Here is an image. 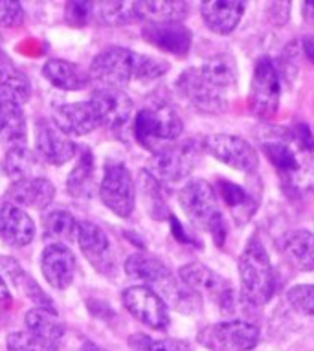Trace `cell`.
I'll list each match as a JSON object with an SVG mask.
<instances>
[{
    "instance_id": "obj_22",
    "label": "cell",
    "mask_w": 314,
    "mask_h": 351,
    "mask_svg": "<svg viewBox=\"0 0 314 351\" xmlns=\"http://www.w3.org/2000/svg\"><path fill=\"white\" fill-rule=\"evenodd\" d=\"M200 13L208 28L215 34L226 35L232 34L235 26L239 24L243 13H245V4L243 2H221V0H206L200 4Z\"/></svg>"
},
{
    "instance_id": "obj_3",
    "label": "cell",
    "mask_w": 314,
    "mask_h": 351,
    "mask_svg": "<svg viewBox=\"0 0 314 351\" xmlns=\"http://www.w3.org/2000/svg\"><path fill=\"white\" fill-rule=\"evenodd\" d=\"M178 202L184 213L197 228H206L212 232L213 239L219 247H223L226 237L223 213L219 212L215 188L202 179L189 180L182 190L178 191Z\"/></svg>"
},
{
    "instance_id": "obj_1",
    "label": "cell",
    "mask_w": 314,
    "mask_h": 351,
    "mask_svg": "<svg viewBox=\"0 0 314 351\" xmlns=\"http://www.w3.org/2000/svg\"><path fill=\"white\" fill-rule=\"evenodd\" d=\"M237 83L232 58L215 56L199 69L184 70L177 80V90L197 110L219 114L228 109L230 94Z\"/></svg>"
},
{
    "instance_id": "obj_2",
    "label": "cell",
    "mask_w": 314,
    "mask_h": 351,
    "mask_svg": "<svg viewBox=\"0 0 314 351\" xmlns=\"http://www.w3.org/2000/svg\"><path fill=\"white\" fill-rule=\"evenodd\" d=\"M239 276L243 296L252 305H265L274 296V269L259 239H250L239 256Z\"/></svg>"
},
{
    "instance_id": "obj_39",
    "label": "cell",
    "mask_w": 314,
    "mask_h": 351,
    "mask_svg": "<svg viewBox=\"0 0 314 351\" xmlns=\"http://www.w3.org/2000/svg\"><path fill=\"white\" fill-rule=\"evenodd\" d=\"M167 70H169V63L164 59L136 53V61H134V80L136 81L158 80L167 74Z\"/></svg>"
},
{
    "instance_id": "obj_14",
    "label": "cell",
    "mask_w": 314,
    "mask_h": 351,
    "mask_svg": "<svg viewBox=\"0 0 314 351\" xmlns=\"http://www.w3.org/2000/svg\"><path fill=\"white\" fill-rule=\"evenodd\" d=\"M77 243H80L81 252L85 254V258L90 261L97 272H101L105 276H114V252L110 247L109 236L105 234L101 226H97L92 221H80Z\"/></svg>"
},
{
    "instance_id": "obj_28",
    "label": "cell",
    "mask_w": 314,
    "mask_h": 351,
    "mask_svg": "<svg viewBox=\"0 0 314 351\" xmlns=\"http://www.w3.org/2000/svg\"><path fill=\"white\" fill-rule=\"evenodd\" d=\"M0 138L8 144H26V118L23 107L0 94Z\"/></svg>"
},
{
    "instance_id": "obj_13",
    "label": "cell",
    "mask_w": 314,
    "mask_h": 351,
    "mask_svg": "<svg viewBox=\"0 0 314 351\" xmlns=\"http://www.w3.org/2000/svg\"><path fill=\"white\" fill-rule=\"evenodd\" d=\"M90 101L96 105L103 127L116 134H121L127 129L132 131V121L136 116L134 104L123 90H96Z\"/></svg>"
},
{
    "instance_id": "obj_19",
    "label": "cell",
    "mask_w": 314,
    "mask_h": 351,
    "mask_svg": "<svg viewBox=\"0 0 314 351\" xmlns=\"http://www.w3.org/2000/svg\"><path fill=\"white\" fill-rule=\"evenodd\" d=\"M56 197V188L50 180L45 177H34V179H24L13 182L8 188L4 201L8 204L19 208H34V210H43L53 201Z\"/></svg>"
},
{
    "instance_id": "obj_12",
    "label": "cell",
    "mask_w": 314,
    "mask_h": 351,
    "mask_svg": "<svg viewBox=\"0 0 314 351\" xmlns=\"http://www.w3.org/2000/svg\"><path fill=\"white\" fill-rule=\"evenodd\" d=\"M202 147L213 158H217L219 162H223L234 169H239V171L250 173L259 164L257 151L252 147V144H248L245 138L234 136V134H210L202 140Z\"/></svg>"
},
{
    "instance_id": "obj_38",
    "label": "cell",
    "mask_w": 314,
    "mask_h": 351,
    "mask_svg": "<svg viewBox=\"0 0 314 351\" xmlns=\"http://www.w3.org/2000/svg\"><path fill=\"white\" fill-rule=\"evenodd\" d=\"M8 351H59V346L50 344L35 335L24 331H13L8 335Z\"/></svg>"
},
{
    "instance_id": "obj_33",
    "label": "cell",
    "mask_w": 314,
    "mask_h": 351,
    "mask_svg": "<svg viewBox=\"0 0 314 351\" xmlns=\"http://www.w3.org/2000/svg\"><path fill=\"white\" fill-rule=\"evenodd\" d=\"M217 191L224 204L234 212L235 221L237 223H246L250 219L252 212H254V201H252L248 193H246L241 186L228 182V180H219Z\"/></svg>"
},
{
    "instance_id": "obj_6",
    "label": "cell",
    "mask_w": 314,
    "mask_h": 351,
    "mask_svg": "<svg viewBox=\"0 0 314 351\" xmlns=\"http://www.w3.org/2000/svg\"><path fill=\"white\" fill-rule=\"evenodd\" d=\"M199 158V147L193 140L171 142L153 153L147 164V173L158 182H178L193 171Z\"/></svg>"
},
{
    "instance_id": "obj_4",
    "label": "cell",
    "mask_w": 314,
    "mask_h": 351,
    "mask_svg": "<svg viewBox=\"0 0 314 351\" xmlns=\"http://www.w3.org/2000/svg\"><path fill=\"white\" fill-rule=\"evenodd\" d=\"M182 129L184 123L180 116L167 104L149 105L140 110L132 121V134L136 142L153 153L175 142Z\"/></svg>"
},
{
    "instance_id": "obj_43",
    "label": "cell",
    "mask_w": 314,
    "mask_h": 351,
    "mask_svg": "<svg viewBox=\"0 0 314 351\" xmlns=\"http://www.w3.org/2000/svg\"><path fill=\"white\" fill-rule=\"evenodd\" d=\"M13 304V296L12 293H10V289H8L6 282L2 280V276H0V315L2 313H6L10 307H12Z\"/></svg>"
},
{
    "instance_id": "obj_25",
    "label": "cell",
    "mask_w": 314,
    "mask_h": 351,
    "mask_svg": "<svg viewBox=\"0 0 314 351\" xmlns=\"http://www.w3.org/2000/svg\"><path fill=\"white\" fill-rule=\"evenodd\" d=\"M188 2L178 0H147V2H134L136 19L145 21V24L160 23H182L188 17Z\"/></svg>"
},
{
    "instance_id": "obj_36",
    "label": "cell",
    "mask_w": 314,
    "mask_h": 351,
    "mask_svg": "<svg viewBox=\"0 0 314 351\" xmlns=\"http://www.w3.org/2000/svg\"><path fill=\"white\" fill-rule=\"evenodd\" d=\"M129 348L132 351H191V346L184 340L153 339L145 333L131 335Z\"/></svg>"
},
{
    "instance_id": "obj_16",
    "label": "cell",
    "mask_w": 314,
    "mask_h": 351,
    "mask_svg": "<svg viewBox=\"0 0 314 351\" xmlns=\"http://www.w3.org/2000/svg\"><path fill=\"white\" fill-rule=\"evenodd\" d=\"M35 147L40 160L51 166H63L75 155L74 142L46 120H39L35 125Z\"/></svg>"
},
{
    "instance_id": "obj_27",
    "label": "cell",
    "mask_w": 314,
    "mask_h": 351,
    "mask_svg": "<svg viewBox=\"0 0 314 351\" xmlns=\"http://www.w3.org/2000/svg\"><path fill=\"white\" fill-rule=\"evenodd\" d=\"M67 190L75 199H90L96 191V160L90 149L83 151L67 179Z\"/></svg>"
},
{
    "instance_id": "obj_23",
    "label": "cell",
    "mask_w": 314,
    "mask_h": 351,
    "mask_svg": "<svg viewBox=\"0 0 314 351\" xmlns=\"http://www.w3.org/2000/svg\"><path fill=\"white\" fill-rule=\"evenodd\" d=\"M123 269H125L127 276L132 278V280H138V282H143L145 287L147 285L158 287V285H162L173 276L169 267L162 259L154 258V256L145 252L131 254L127 258Z\"/></svg>"
},
{
    "instance_id": "obj_37",
    "label": "cell",
    "mask_w": 314,
    "mask_h": 351,
    "mask_svg": "<svg viewBox=\"0 0 314 351\" xmlns=\"http://www.w3.org/2000/svg\"><path fill=\"white\" fill-rule=\"evenodd\" d=\"M263 153L274 164L281 173H296L300 171V162H298L296 153L285 142H265Z\"/></svg>"
},
{
    "instance_id": "obj_31",
    "label": "cell",
    "mask_w": 314,
    "mask_h": 351,
    "mask_svg": "<svg viewBox=\"0 0 314 351\" xmlns=\"http://www.w3.org/2000/svg\"><path fill=\"white\" fill-rule=\"evenodd\" d=\"M77 221L67 210H51L43 217V228L45 237L56 239V241H77Z\"/></svg>"
},
{
    "instance_id": "obj_8",
    "label": "cell",
    "mask_w": 314,
    "mask_h": 351,
    "mask_svg": "<svg viewBox=\"0 0 314 351\" xmlns=\"http://www.w3.org/2000/svg\"><path fill=\"white\" fill-rule=\"evenodd\" d=\"M281 86L278 70L270 58H261L256 63L248 93V110L257 118H272L278 110Z\"/></svg>"
},
{
    "instance_id": "obj_35",
    "label": "cell",
    "mask_w": 314,
    "mask_h": 351,
    "mask_svg": "<svg viewBox=\"0 0 314 351\" xmlns=\"http://www.w3.org/2000/svg\"><path fill=\"white\" fill-rule=\"evenodd\" d=\"M97 17L107 26H125L136 19L134 2H97Z\"/></svg>"
},
{
    "instance_id": "obj_17",
    "label": "cell",
    "mask_w": 314,
    "mask_h": 351,
    "mask_svg": "<svg viewBox=\"0 0 314 351\" xmlns=\"http://www.w3.org/2000/svg\"><path fill=\"white\" fill-rule=\"evenodd\" d=\"M40 271L53 289H69L75 274L74 252L63 243H51L40 256Z\"/></svg>"
},
{
    "instance_id": "obj_42",
    "label": "cell",
    "mask_w": 314,
    "mask_h": 351,
    "mask_svg": "<svg viewBox=\"0 0 314 351\" xmlns=\"http://www.w3.org/2000/svg\"><path fill=\"white\" fill-rule=\"evenodd\" d=\"M24 23V10L21 2L0 0V26L2 28H17Z\"/></svg>"
},
{
    "instance_id": "obj_11",
    "label": "cell",
    "mask_w": 314,
    "mask_h": 351,
    "mask_svg": "<svg viewBox=\"0 0 314 351\" xmlns=\"http://www.w3.org/2000/svg\"><path fill=\"white\" fill-rule=\"evenodd\" d=\"M121 302L125 309L136 318L138 322L156 331H164L169 326V311L166 302L154 289L145 285H134L123 291Z\"/></svg>"
},
{
    "instance_id": "obj_44",
    "label": "cell",
    "mask_w": 314,
    "mask_h": 351,
    "mask_svg": "<svg viewBox=\"0 0 314 351\" xmlns=\"http://www.w3.org/2000/svg\"><path fill=\"white\" fill-rule=\"evenodd\" d=\"M303 52H305L309 61H313L314 63V35H307V37L303 39Z\"/></svg>"
},
{
    "instance_id": "obj_40",
    "label": "cell",
    "mask_w": 314,
    "mask_h": 351,
    "mask_svg": "<svg viewBox=\"0 0 314 351\" xmlns=\"http://www.w3.org/2000/svg\"><path fill=\"white\" fill-rule=\"evenodd\" d=\"M140 179H142V191L143 197H145V206L149 208V212L153 215L154 219H162L164 212H166V202L160 197V188H158V180L151 177L147 171H142L140 175Z\"/></svg>"
},
{
    "instance_id": "obj_20",
    "label": "cell",
    "mask_w": 314,
    "mask_h": 351,
    "mask_svg": "<svg viewBox=\"0 0 314 351\" xmlns=\"http://www.w3.org/2000/svg\"><path fill=\"white\" fill-rule=\"evenodd\" d=\"M0 237L12 247H26L35 237L34 219L23 208L4 202L0 206Z\"/></svg>"
},
{
    "instance_id": "obj_30",
    "label": "cell",
    "mask_w": 314,
    "mask_h": 351,
    "mask_svg": "<svg viewBox=\"0 0 314 351\" xmlns=\"http://www.w3.org/2000/svg\"><path fill=\"white\" fill-rule=\"evenodd\" d=\"M2 167H4V173L8 177L15 182L24 179H34V173L39 169V158L26 145H13L4 156Z\"/></svg>"
},
{
    "instance_id": "obj_18",
    "label": "cell",
    "mask_w": 314,
    "mask_h": 351,
    "mask_svg": "<svg viewBox=\"0 0 314 351\" xmlns=\"http://www.w3.org/2000/svg\"><path fill=\"white\" fill-rule=\"evenodd\" d=\"M143 39L162 52L184 58L191 48L193 35L182 23L145 24L142 28Z\"/></svg>"
},
{
    "instance_id": "obj_41",
    "label": "cell",
    "mask_w": 314,
    "mask_h": 351,
    "mask_svg": "<svg viewBox=\"0 0 314 351\" xmlns=\"http://www.w3.org/2000/svg\"><path fill=\"white\" fill-rule=\"evenodd\" d=\"M287 302L294 311L314 317V285H296L287 293Z\"/></svg>"
},
{
    "instance_id": "obj_10",
    "label": "cell",
    "mask_w": 314,
    "mask_h": 351,
    "mask_svg": "<svg viewBox=\"0 0 314 351\" xmlns=\"http://www.w3.org/2000/svg\"><path fill=\"white\" fill-rule=\"evenodd\" d=\"M99 197L105 206L118 217L127 219L134 212L136 204V188L131 171L123 164H107L103 180L99 184Z\"/></svg>"
},
{
    "instance_id": "obj_24",
    "label": "cell",
    "mask_w": 314,
    "mask_h": 351,
    "mask_svg": "<svg viewBox=\"0 0 314 351\" xmlns=\"http://www.w3.org/2000/svg\"><path fill=\"white\" fill-rule=\"evenodd\" d=\"M43 75L56 88L69 90V93H72V90H83L90 83L88 72H85L77 64L64 61V59H50L43 66Z\"/></svg>"
},
{
    "instance_id": "obj_32",
    "label": "cell",
    "mask_w": 314,
    "mask_h": 351,
    "mask_svg": "<svg viewBox=\"0 0 314 351\" xmlns=\"http://www.w3.org/2000/svg\"><path fill=\"white\" fill-rule=\"evenodd\" d=\"M0 94L23 107L32 98V83L21 70L0 66Z\"/></svg>"
},
{
    "instance_id": "obj_21",
    "label": "cell",
    "mask_w": 314,
    "mask_h": 351,
    "mask_svg": "<svg viewBox=\"0 0 314 351\" xmlns=\"http://www.w3.org/2000/svg\"><path fill=\"white\" fill-rule=\"evenodd\" d=\"M280 252L298 271H314V234L309 230L289 232L280 239Z\"/></svg>"
},
{
    "instance_id": "obj_15",
    "label": "cell",
    "mask_w": 314,
    "mask_h": 351,
    "mask_svg": "<svg viewBox=\"0 0 314 351\" xmlns=\"http://www.w3.org/2000/svg\"><path fill=\"white\" fill-rule=\"evenodd\" d=\"M51 123L67 136H85L94 129L101 127L96 105L88 101H75V104L61 105L53 110Z\"/></svg>"
},
{
    "instance_id": "obj_29",
    "label": "cell",
    "mask_w": 314,
    "mask_h": 351,
    "mask_svg": "<svg viewBox=\"0 0 314 351\" xmlns=\"http://www.w3.org/2000/svg\"><path fill=\"white\" fill-rule=\"evenodd\" d=\"M160 289V298L166 302V305H171L173 309H177L178 313H195L200 305V296L195 293L193 289H189L188 285H184L178 278L171 276L167 282L158 285Z\"/></svg>"
},
{
    "instance_id": "obj_5",
    "label": "cell",
    "mask_w": 314,
    "mask_h": 351,
    "mask_svg": "<svg viewBox=\"0 0 314 351\" xmlns=\"http://www.w3.org/2000/svg\"><path fill=\"white\" fill-rule=\"evenodd\" d=\"M136 52L121 47L103 50L88 69V80L97 90H123L134 80Z\"/></svg>"
},
{
    "instance_id": "obj_46",
    "label": "cell",
    "mask_w": 314,
    "mask_h": 351,
    "mask_svg": "<svg viewBox=\"0 0 314 351\" xmlns=\"http://www.w3.org/2000/svg\"><path fill=\"white\" fill-rule=\"evenodd\" d=\"M80 351H107V350H103L101 346L94 344V342H85V344L80 348Z\"/></svg>"
},
{
    "instance_id": "obj_26",
    "label": "cell",
    "mask_w": 314,
    "mask_h": 351,
    "mask_svg": "<svg viewBox=\"0 0 314 351\" xmlns=\"http://www.w3.org/2000/svg\"><path fill=\"white\" fill-rule=\"evenodd\" d=\"M24 326L26 331L39 339L59 346L64 337V324L58 317V313L45 309V307H34L24 315Z\"/></svg>"
},
{
    "instance_id": "obj_45",
    "label": "cell",
    "mask_w": 314,
    "mask_h": 351,
    "mask_svg": "<svg viewBox=\"0 0 314 351\" xmlns=\"http://www.w3.org/2000/svg\"><path fill=\"white\" fill-rule=\"evenodd\" d=\"M303 15H305V19H307L309 23L314 24V2L313 0L303 4Z\"/></svg>"
},
{
    "instance_id": "obj_9",
    "label": "cell",
    "mask_w": 314,
    "mask_h": 351,
    "mask_svg": "<svg viewBox=\"0 0 314 351\" xmlns=\"http://www.w3.org/2000/svg\"><path fill=\"white\" fill-rule=\"evenodd\" d=\"M178 280L189 289H193L199 296L208 294L223 313H234L235 294L232 283L230 280L212 271L210 267L202 265V263H188V265L180 267Z\"/></svg>"
},
{
    "instance_id": "obj_7",
    "label": "cell",
    "mask_w": 314,
    "mask_h": 351,
    "mask_svg": "<svg viewBox=\"0 0 314 351\" xmlns=\"http://www.w3.org/2000/svg\"><path fill=\"white\" fill-rule=\"evenodd\" d=\"M197 340L210 351H250L259 342V329L246 320H226L200 329Z\"/></svg>"
},
{
    "instance_id": "obj_34",
    "label": "cell",
    "mask_w": 314,
    "mask_h": 351,
    "mask_svg": "<svg viewBox=\"0 0 314 351\" xmlns=\"http://www.w3.org/2000/svg\"><path fill=\"white\" fill-rule=\"evenodd\" d=\"M8 272L12 274L13 283H15V285H17V287L21 289L37 307H45V309L56 311V307H53V302H51L50 296H48L45 291H40L39 283L35 282L32 276H28L15 261L12 263V267H8Z\"/></svg>"
}]
</instances>
